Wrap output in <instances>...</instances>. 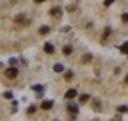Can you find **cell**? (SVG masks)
Listing matches in <instances>:
<instances>
[{"label": "cell", "mask_w": 128, "mask_h": 121, "mask_svg": "<svg viewBox=\"0 0 128 121\" xmlns=\"http://www.w3.org/2000/svg\"><path fill=\"white\" fill-rule=\"evenodd\" d=\"M118 111H120V113H126V106H120Z\"/></svg>", "instance_id": "cell-15"}, {"label": "cell", "mask_w": 128, "mask_h": 121, "mask_svg": "<svg viewBox=\"0 0 128 121\" xmlns=\"http://www.w3.org/2000/svg\"><path fill=\"white\" fill-rule=\"evenodd\" d=\"M62 14H63V12H62L60 7H53V9H50V15H51V17H55V19H60V17H62Z\"/></svg>", "instance_id": "cell-2"}, {"label": "cell", "mask_w": 128, "mask_h": 121, "mask_svg": "<svg viewBox=\"0 0 128 121\" xmlns=\"http://www.w3.org/2000/svg\"><path fill=\"white\" fill-rule=\"evenodd\" d=\"M84 61H90V55H86L84 56Z\"/></svg>", "instance_id": "cell-19"}, {"label": "cell", "mask_w": 128, "mask_h": 121, "mask_svg": "<svg viewBox=\"0 0 128 121\" xmlns=\"http://www.w3.org/2000/svg\"><path fill=\"white\" fill-rule=\"evenodd\" d=\"M126 48H128V44H126V43H123V46H121V53H126Z\"/></svg>", "instance_id": "cell-14"}, {"label": "cell", "mask_w": 128, "mask_h": 121, "mask_svg": "<svg viewBox=\"0 0 128 121\" xmlns=\"http://www.w3.org/2000/svg\"><path fill=\"white\" fill-rule=\"evenodd\" d=\"M34 111H36V108H34V106H31L29 109H28V113H29V114H31V113H34Z\"/></svg>", "instance_id": "cell-17"}, {"label": "cell", "mask_w": 128, "mask_h": 121, "mask_svg": "<svg viewBox=\"0 0 128 121\" xmlns=\"http://www.w3.org/2000/svg\"><path fill=\"white\" fill-rule=\"evenodd\" d=\"M51 106H53V101H43V104H41L43 109H50Z\"/></svg>", "instance_id": "cell-6"}, {"label": "cell", "mask_w": 128, "mask_h": 121, "mask_svg": "<svg viewBox=\"0 0 128 121\" xmlns=\"http://www.w3.org/2000/svg\"><path fill=\"white\" fill-rule=\"evenodd\" d=\"M121 19H123V22H126V20H128V15H126V14H123V15H121Z\"/></svg>", "instance_id": "cell-18"}, {"label": "cell", "mask_w": 128, "mask_h": 121, "mask_svg": "<svg viewBox=\"0 0 128 121\" xmlns=\"http://www.w3.org/2000/svg\"><path fill=\"white\" fill-rule=\"evenodd\" d=\"M72 53V46H63V55L67 56V55H70Z\"/></svg>", "instance_id": "cell-8"}, {"label": "cell", "mask_w": 128, "mask_h": 121, "mask_svg": "<svg viewBox=\"0 0 128 121\" xmlns=\"http://www.w3.org/2000/svg\"><path fill=\"white\" fill-rule=\"evenodd\" d=\"M67 109H68L72 114H77V113H79V106H75V104H68Z\"/></svg>", "instance_id": "cell-5"}, {"label": "cell", "mask_w": 128, "mask_h": 121, "mask_svg": "<svg viewBox=\"0 0 128 121\" xmlns=\"http://www.w3.org/2000/svg\"><path fill=\"white\" fill-rule=\"evenodd\" d=\"M72 77H74V73H72V72H65V79H67V80H72Z\"/></svg>", "instance_id": "cell-11"}, {"label": "cell", "mask_w": 128, "mask_h": 121, "mask_svg": "<svg viewBox=\"0 0 128 121\" xmlns=\"http://www.w3.org/2000/svg\"><path fill=\"white\" fill-rule=\"evenodd\" d=\"M113 2H114V0H104V5H106V7H108V5H111V3H113Z\"/></svg>", "instance_id": "cell-16"}, {"label": "cell", "mask_w": 128, "mask_h": 121, "mask_svg": "<svg viewBox=\"0 0 128 121\" xmlns=\"http://www.w3.org/2000/svg\"><path fill=\"white\" fill-rule=\"evenodd\" d=\"M40 32H41V34H48L50 27H48V26H43V27H40Z\"/></svg>", "instance_id": "cell-9"}, {"label": "cell", "mask_w": 128, "mask_h": 121, "mask_svg": "<svg viewBox=\"0 0 128 121\" xmlns=\"http://www.w3.org/2000/svg\"><path fill=\"white\" fill-rule=\"evenodd\" d=\"M4 97H5V99H12V92H5V94H4Z\"/></svg>", "instance_id": "cell-13"}, {"label": "cell", "mask_w": 128, "mask_h": 121, "mask_svg": "<svg viewBox=\"0 0 128 121\" xmlns=\"http://www.w3.org/2000/svg\"><path fill=\"white\" fill-rule=\"evenodd\" d=\"M53 70H55V72H63V65H60V63H58V65H55Z\"/></svg>", "instance_id": "cell-10"}, {"label": "cell", "mask_w": 128, "mask_h": 121, "mask_svg": "<svg viewBox=\"0 0 128 121\" xmlns=\"http://www.w3.org/2000/svg\"><path fill=\"white\" fill-rule=\"evenodd\" d=\"M75 96H77V91H75V89H68L67 94H65V97H67V99H74Z\"/></svg>", "instance_id": "cell-3"}, {"label": "cell", "mask_w": 128, "mask_h": 121, "mask_svg": "<svg viewBox=\"0 0 128 121\" xmlns=\"http://www.w3.org/2000/svg\"><path fill=\"white\" fill-rule=\"evenodd\" d=\"M89 101V96L87 94H82V96H80V102H87Z\"/></svg>", "instance_id": "cell-12"}, {"label": "cell", "mask_w": 128, "mask_h": 121, "mask_svg": "<svg viewBox=\"0 0 128 121\" xmlns=\"http://www.w3.org/2000/svg\"><path fill=\"white\" fill-rule=\"evenodd\" d=\"M17 75H19V70H17L16 67H10V68L5 70V77H7V79H16Z\"/></svg>", "instance_id": "cell-1"}, {"label": "cell", "mask_w": 128, "mask_h": 121, "mask_svg": "<svg viewBox=\"0 0 128 121\" xmlns=\"http://www.w3.org/2000/svg\"><path fill=\"white\" fill-rule=\"evenodd\" d=\"M34 2H36V3H43L44 0H34Z\"/></svg>", "instance_id": "cell-20"}, {"label": "cell", "mask_w": 128, "mask_h": 121, "mask_svg": "<svg viewBox=\"0 0 128 121\" xmlns=\"http://www.w3.org/2000/svg\"><path fill=\"white\" fill-rule=\"evenodd\" d=\"M44 51H46L48 55H51V53H55V46H53L51 43H46V44H44Z\"/></svg>", "instance_id": "cell-4"}, {"label": "cell", "mask_w": 128, "mask_h": 121, "mask_svg": "<svg viewBox=\"0 0 128 121\" xmlns=\"http://www.w3.org/2000/svg\"><path fill=\"white\" fill-rule=\"evenodd\" d=\"M14 22H26V15H22V14L20 15H16L14 17Z\"/></svg>", "instance_id": "cell-7"}]
</instances>
